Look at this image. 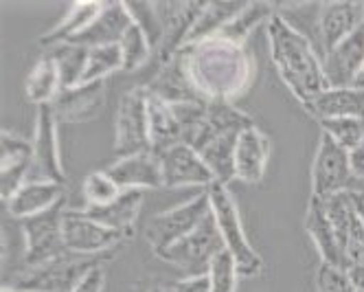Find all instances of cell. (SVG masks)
I'll return each mask as SVG.
<instances>
[{
    "label": "cell",
    "mask_w": 364,
    "mask_h": 292,
    "mask_svg": "<svg viewBox=\"0 0 364 292\" xmlns=\"http://www.w3.org/2000/svg\"><path fill=\"white\" fill-rule=\"evenodd\" d=\"M178 56L193 88L206 103H232L244 97L257 79V62L246 46L222 36L189 44Z\"/></svg>",
    "instance_id": "1"
},
{
    "label": "cell",
    "mask_w": 364,
    "mask_h": 292,
    "mask_svg": "<svg viewBox=\"0 0 364 292\" xmlns=\"http://www.w3.org/2000/svg\"><path fill=\"white\" fill-rule=\"evenodd\" d=\"M268 40L270 60L281 82L303 108H307L323 90L329 88L323 58L316 53L311 40L279 14L268 20Z\"/></svg>",
    "instance_id": "2"
},
{
    "label": "cell",
    "mask_w": 364,
    "mask_h": 292,
    "mask_svg": "<svg viewBox=\"0 0 364 292\" xmlns=\"http://www.w3.org/2000/svg\"><path fill=\"white\" fill-rule=\"evenodd\" d=\"M255 121L226 101H209L202 125L189 145L204 158L215 182L226 184L235 178V150L240 135Z\"/></svg>",
    "instance_id": "3"
},
{
    "label": "cell",
    "mask_w": 364,
    "mask_h": 292,
    "mask_svg": "<svg viewBox=\"0 0 364 292\" xmlns=\"http://www.w3.org/2000/svg\"><path fill=\"white\" fill-rule=\"evenodd\" d=\"M206 192H209V198H211V211L215 216L224 249L235 259L242 277H257L264 271V259L252 249L248 240L235 198H232L226 184H220V182L211 184Z\"/></svg>",
    "instance_id": "4"
},
{
    "label": "cell",
    "mask_w": 364,
    "mask_h": 292,
    "mask_svg": "<svg viewBox=\"0 0 364 292\" xmlns=\"http://www.w3.org/2000/svg\"><path fill=\"white\" fill-rule=\"evenodd\" d=\"M99 264L101 257H84L66 251L40 266L24 268L14 277L9 288L22 292H73Z\"/></svg>",
    "instance_id": "5"
},
{
    "label": "cell",
    "mask_w": 364,
    "mask_h": 292,
    "mask_svg": "<svg viewBox=\"0 0 364 292\" xmlns=\"http://www.w3.org/2000/svg\"><path fill=\"white\" fill-rule=\"evenodd\" d=\"M220 251H224V242H222L215 216L211 211V214L198 224V229H193L187 237H182L180 242H176L173 246H169L167 251H163L156 257L171 264L178 271L187 273V277H193V275H206L213 257Z\"/></svg>",
    "instance_id": "6"
},
{
    "label": "cell",
    "mask_w": 364,
    "mask_h": 292,
    "mask_svg": "<svg viewBox=\"0 0 364 292\" xmlns=\"http://www.w3.org/2000/svg\"><path fill=\"white\" fill-rule=\"evenodd\" d=\"M211 214V198L209 192H200L191 200L182 202L163 214H156L145 229V237L154 251V255H161L182 237H187L198 224Z\"/></svg>",
    "instance_id": "7"
},
{
    "label": "cell",
    "mask_w": 364,
    "mask_h": 292,
    "mask_svg": "<svg viewBox=\"0 0 364 292\" xmlns=\"http://www.w3.org/2000/svg\"><path fill=\"white\" fill-rule=\"evenodd\" d=\"M311 198H331L336 194L351 192L355 178L351 170V152L331 141L321 132L314 163H311Z\"/></svg>",
    "instance_id": "8"
},
{
    "label": "cell",
    "mask_w": 364,
    "mask_h": 292,
    "mask_svg": "<svg viewBox=\"0 0 364 292\" xmlns=\"http://www.w3.org/2000/svg\"><path fill=\"white\" fill-rule=\"evenodd\" d=\"M62 233H64L66 251L75 255H84V257H101L129 240L127 235L112 231L108 226L95 222L92 218H88L84 214V209L64 211Z\"/></svg>",
    "instance_id": "9"
},
{
    "label": "cell",
    "mask_w": 364,
    "mask_h": 292,
    "mask_svg": "<svg viewBox=\"0 0 364 292\" xmlns=\"http://www.w3.org/2000/svg\"><path fill=\"white\" fill-rule=\"evenodd\" d=\"M149 147V119H147V90L145 86L127 90L114 117V152L123 158Z\"/></svg>",
    "instance_id": "10"
},
{
    "label": "cell",
    "mask_w": 364,
    "mask_h": 292,
    "mask_svg": "<svg viewBox=\"0 0 364 292\" xmlns=\"http://www.w3.org/2000/svg\"><path fill=\"white\" fill-rule=\"evenodd\" d=\"M58 125H60V121L55 119L53 108H50V105H40L38 117H36V135L31 141L33 143V161H31L29 180L66 184V172H64L62 154H60Z\"/></svg>",
    "instance_id": "11"
},
{
    "label": "cell",
    "mask_w": 364,
    "mask_h": 292,
    "mask_svg": "<svg viewBox=\"0 0 364 292\" xmlns=\"http://www.w3.org/2000/svg\"><path fill=\"white\" fill-rule=\"evenodd\" d=\"M64 202L55 209L46 211L42 216L22 222L24 233V268L40 266L50 259L66 253L62 218H64Z\"/></svg>",
    "instance_id": "12"
},
{
    "label": "cell",
    "mask_w": 364,
    "mask_h": 292,
    "mask_svg": "<svg viewBox=\"0 0 364 292\" xmlns=\"http://www.w3.org/2000/svg\"><path fill=\"white\" fill-rule=\"evenodd\" d=\"M206 3H156L163 22V40L156 48V58H159V66L167 64L173 56L185 48L187 38L193 29L198 16L202 14Z\"/></svg>",
    "instance_id": "13"
},
{
    "label": "cell",
    "mask_w": 364,
    "mask_h": 292,
    "mask_svg": "<svg viewBox=\"0 0 364 292\" xmlns=\"http://www.w3.org/2000/svg\"><path fill=\"white\" fill-rule=\"evenodd\" d=\"M165 187H202L204 192L215 184V176L206 167L204 158L187 143H180L161 154Z\"/></svg>",
    "instance_id": "14"
},
{
    "label": "cell",
    "mask_w": 364,
    "mask_h": 292,
    "mask_svg": "<svg viewBox=\"0 0 364 292\" xmlns=\"http://www.w3.org/2000/svg\"><path fill=\"white\" fill-rule=\"evenodd\" d=\"M33 161V143L22 139L9 130L0 132V196L3 202L29 180Z\"/></svg>",
    "instance_id": "15"
},
{
    "label": "cell",
    "mask_w": 364,
    "mask_h": 292,
    "mask_svg": "<svg viewBox=\"0 0 364 292\" xmlns=\"http://www.w3.org/2000/svg\"><path fill=\"white\" fill-rule=\"evenodd\" d=\"M364 68V24L347 40L323 56V71L329 88L355 86Z\"/></svg>",
    "instance_id": "16"
},
{
    "label": "cell",
    "mask_w": 364,
    "mask_h": 292,
    "mask_svg": "<svg viewBox=\"0 0 364 292\" xmlns=\"http://www.w3.org/2000/svg\"><path fill=\"white\" fill-rule=\"evenodd\" d=\"M106 172L114 178L121 192H132V189L143 192V189L165 187L161 156L151 150L123 156L117 163H112Z\"/></svg>",
    "instance_id": "17"
},
{
    "label": "cell",
    "mask_w": 364,
    "mask_h": 292,
    "mask_svg": "<svg viewBox=\"0 0 364 292\" xmlns=\"http://www.w3.org/2000/svg\"><path fill=\"white\" fill-rule=\"evenodd\" d=\"M106 82L80 84L75 88H66L50 103L60 123H88L97 119L106 105Z\"/></svg>",
    "instance_id": "18"
},
{
    "label": "cell",
    "mask_w": 364,
    "mask_h": 292,
    "mask_svg": "<svg viewBox=\"0 0 364 292\" xmlns=\"http://www.w3.org/2000/svg\"><path fill=\"white\" fill-rule=\"evenodd\" d=\"M364 24V3H325L318 9L316 33L323 56L336 48Z\"/></svg>",
    "instance_id": "19"
},
{
    "label": "cell",
    "mask_w": 364,
    "mask_h": 292,
    "mask_svg": "<svg viewBox=\"0 0 364 292\" xmlns=\"http://www.w3.org/2000/svg\"><path fill=\"white\" fill-rule=\"evenodd\" d=\"M64 200H66V184L29 180V182H24L11 196V200H7L5 204L11 218L24 222L60 207Z\"/></svg>",
    "instance_id": "20"
},
{
    "label": "cell",
    "mask_w": 364,
    "mask_h": 292,
    "mask_svg": "<svg viewBox=\"0 0 364 292\" xmlns=\"http://www.w3.org/2000/svg\"><path fill=\"white\" fill-rule=\"evenodd\" d=\"M270 161V139L262 127H246L235 150V178L246 184H259L266 176Z\"/></svg>",
    "instance_id": "21"
},
{
    "label": "cell",
    "mask_w": 364,
    "mask_h": 292,
    "mask_svg": "<svg viewBox=\"0 0 364 292\" xmlns=\"http://www.w3.org/2000/svg\"><path fill=\"white\" fill-rule=\"evenodd\" d=\"M305 233L311 237V242H314L323 264H329V266H336V268H345V271L349 268L347 255L327 218L325 202L321 198H309L307 216H305Z\"/></svg>",
    "instance_id": "22"
},
{
    "label": "cell",
    "mask_w": 364,
    "mask_h": 292,
    "mask_svg": "<svg viewBox=\"0 0 364 292\" xmlns=\"http://www.w3.org/2000/svg\"><path fill=\"white\" fill-rule=\"evenodd\" d=\"M132 24H134V18L129 14L125 3H106L101 14L95 18V22L80 38L73 40V44H82L86 48L119 44Z\"/></svg>",
    "instance_id": "23"
},
{
    "label": "cell",
    "mask_w": 364,
    "mask_h": 292,
    "mask_svg": "<svg viewBox=\"0 0 364 292\" xmlns=\"http://www.w3.org/2000/svg\"><path fill=\"white\" fill-rule=\"evenodd\" d=\"M147 93L156 95L159 99L167 101V103H189V101H200L206 103L200 93L193 88L191 79L182 66L180 56H173L167 64L156 68V75L151 77V82L145 86Z\"/></svg>",
    "instance_id": "24"
},
{
    "label": "cell",
    "mask_w": 364,
    "mask_h": 292,
    "mask_svg": "<svg viewBox=\"0 0 364 292\" xmlns=\"http://www.w3.org/2000/svg\"><path fill=\"white\" fill-rule=\"evenodd\" d=\"M305 113L316 121L325 119H364V90L358 86L349 88H327L314 101H311Z\"/></svg>",
    "instance_id": "25"
},
{
    "label": "cell",
    "mask_w": 364,
    "mask_h": 292,
    "mask_svg": "<svg viewBox=\"0 0 364 292\" xmlns=\"http://www.w3.org/2000/svg\"><path fill=\"white\" fill-rule=\"evenodd\" d=\"M143 198H145L143 192H136V189L123 192L114 202H110L106 207H84V214L103 226L132 237L139 214H141V207H143Z\"/></svg>",
    "instance_id": "26"
},
{
    "label": "cell",
    "mask_w": 364,
    "mask_h": 292,
    "mask_svg": "<svg viewBox=\"0 0 364 292\" xmlns=\"http://www.w3.org/2000/svg\"><path fill=\"white\" fill-rule=\"evenodd\" d=\"M147 119H149V147H151V152H156L161 156L167 150L185 143V135H182V127L173 115V108L167 101L159 99L151 93H147Z\"/></svg>",
    "instance_id": "27"
},
{
    "label": "cell",
    "mask_w": 364,
    "mask_h": 292,
    "mask_svg": "<svg viewBox=\"0 0 364 292\" xmlns=\"http://www.w3.org/2000/svg\"><path fill=\"white\" fill-rule=\"evenodd\" d=\"M106 3H97V0H84V3H73L68 14L53 26L48 29L42 38L40 44H66L80 38L88 26L95 22V18L101 14Z\"/></svg>",
    "instance_id": "28"
},
{
    "label": "cell",
    "mask_w": 364,
    "mask_h": 292,
    "mask_svg": "<svg viewBox=\"0 0 364 292\" xmlns=\"http://www.w3.org/2000/svg\"><path fill=\"white\" fill-rule=\"evenodd\" d=\"M60 93H62V79H60L58 64L53 56H42L33 64L27 77V99L40 108V105L53 103Z\"/></svg>",
    "instance_id": "29"
},
{
    "label": "cell",
    "mask_w": 364,
    "mask_h": 292,
    "mask_svg": "<svg viewBox=\"0 0 364 292\" xmlns=\"http://www.w3.org/2000/svg\"><path fill=\"white\" fill-rule=\"evenodd\" d=\"M246 7V3H237V0H224V3H206L202 14L198 16L193 29L187 38V44H196L202 42L206 38H215L224 31V26L235 18L242 9Z\"/></svg>",
    "instance_id": "30"
},
{
    "label": "cell",
    "mask_w": 364,
    "mask_h": 292,
    "mask_svg": "<svg viewBox=\"0 0 364 292\" xmlns=\"http://www.w3.org/2000/svg\"><path fill=\"white\" fill-rule=\"evenodd\" d=\"M58 64L60 71V79H62V90L66 88H75L82 84L84 73H86V64H88V48L82 44H58L55 51L50 53Z\"/></svg>",
    "instance_id": "31"
},
{
    "label": "cell",
    "mask_w": 364,
    "mask_h": 292,
    "mask_svg": "<svg viewBox=\"0 0 364 292\" xmlns=\"http://www.w3.org/2000/svg\"><path fill=\"white\" fill-rule=\"evenodd\" d=\"M272 16H274V7L270 3H246V7L224 26V31L220 36L230 42L244 44L246 38L257 29V26L262 22H268Z\"/></svg>",
    "instance_id": "32"
},
{
    "label": "cell",
    "mask_w": 364,
    "mask_h": 292,
    "mask_svg": "<svg viewBox=\"0 0 364 292\" xmlns=\"http://www.w3.org/2000/svg\"><path fill=\"white\" fill-rule=\"evenodd\" d=\"M117 71H123V56H121L119 44L88 48V64H86L82 84L106 82V79Z\"/></svg>",
    "instance_id": "33"
},
{
    "label": "cell",
    "mask_w": 364,
    "mask_h": 292,
    "mask_svg": "<svg viewBox=\"0 0 364 292\" xmlns=\"http://www.w3.org/2000/svg\"><path fill=\"white\" fill-rule=\"evenodd\" d=\"M119 46H121V56H123V71H136L143 64H147L154 56V46H151L149 38L145 36V31L136 22L125 31Z\"/></svg>",
    "instance_id": "34"
},
{
    "label": "cell",
    "mask_w": 364,
    "mask_h": 292,
    "mask_svg": "<svg viewBox=\"0 0 364 292\" xmlns=\"http://www.w3.org/2000/svg\"><path fill=\"white\" fill-rule=\"evenodd\" d=\"M121 194V187L106 170L88 174L82 182V196L86 200V207H106L114 202Z\"/></svg>",
    "instance_id": "35"
},
{
    "label": "cell",
    "mask_w": 364,
    "mask_h": 292,
    "mask_svg": "<svg viewBox=\"0 0 364 292\" xmlns=\"http://www.w3.org/2000/svg\"><path fill=\"white\" fill-rule=\"evenodd\" d=\"M318 123L323 135H327L331 141H336L347 152H353L364 141V119L345 117V119H325Z\"/></svg>",
    "instance_id": "36"
},
{
    "label": "cell",
    "mask_w": 364,
    "mask_h": 292,
    "mask_svg": "<svg viewBox=\"0 0 364 292\" xmlns=\"http://www.w3.org/2000/svg\"><path fill=\"white\" fill-rule=\"evenodd\" d=\"M206 275H209L211 281V292H237V281L242 275L235 259H232V255L226 249L213 257Z\"/></svg>",
    "instance_id": "37"
},
{
    "label": "cell",
    "mask_w": 364,
    "mask_h": 292,
    "mask_svg": "<svg viewBox=\"0 0 364 292\" xmlns=\"http://www.w3.org/2000/svg\"><path fill=\"white\" fill-rule=\"evenodd\" d=\"M316 292H355L349 273L345 268H336L329 264H323L316 268Z\"/></svg>",
    "instance_id": "38"
},
{
    "label": "cell",
    "mask_w": 364,
    "mask_h": 292,
    "mask_svg": "<svg viewBox=\"0 0 364 292\" xmlns=\"http://www.w3.org/2000/svg\"><path fill=\"white\" fill-rule=\"evenodd\" d=\"M347 261L349 266H364V220L355 216L349 240H347Z\"/></svg>",
    "instance_id": "39"
},
{
    "label": "cell",
    "mask_w": 364,
    "mask_h": 292,
    "mask_svg": "<svg viewBox=\"0 0 364 292\" xmlns=\"http://www.w3.org/2000/svg\"><path fill=\"white\" fill-rule=\"evenodd\" d=\"M173 292H211V281L209 275H193L185 277L173 283Z\"/></svg>",
    "instance_id": "40"
},
{
    "label": "cell",
    "mask_w": 364,
    "mask_h": 292,
    "mask_svg": "<svg viewBox=\"0 0 364 292\" xmlns=\"http://www.w3.org/2000/svg\"><path fill=\"white\" fill-rule=\"evenodd\" d=\"M103 283H106V271H103V266L99 264V266H95L73 292H103Z\"/></svg>",
    "instance_id": "41"
},
{
    "label": "cell",
    "mask_w": 364,
    "mask_h": 292,
    "mask_svg": "<svg viewBox=\"0 0 364 292\" xmlns=\"http://www.w3.org/2000/svg\"><path fill=\"white\" fill-rule=\"evenodd\" d=\"M351 170L355 184H364V141L351 152Z\"/></svg>",
    "instance_id": "42"
},
{
    "label": "cell",
    "mask_w": 364,
    "mask_h": 292,
    "mask_svg": "<svg viewBox=\"0 0 364 292\" xmlns=\"http://www.w3.org/2000/svg\"><path fill=\"white\" fill-rule=\"evenodd\" d=\"M347 273H349V279H351L355 292H364V266H349Z\"/></svg>",
    "instance_id": "43"
},
{
    "label": "cell",
    "mask_w": 364,
    "mask_h": 292,
    "mask_svg": "<svg viewBox=\"0 0 364 292\" xmlns=\"http://www.w3.org/2000/svg\"><path fill=\"white\" fill-rule=\"evenodd\" d=\"M353 202H355V209H358V216L364 220V184H355V187L349 192Z\"/></svg>",
    "instance_id": "44"
},
{
    "label": "cell",
    "mask_w": 364,
    "mask_h": 292,
    "mask_svg": "<svg viewBox=\"0 0 364 292\" xmlns=\"http://www.w3.org/2000/svg\"><path fill=\"white\" fill-rule=\"evenodd\" d=\"M149 292H173L171 288H167V286H163V283H156V286H151L149 288Z\"/></svg>",
    "instance_id": "45"
},
{
    "label": "cell",
    "mask_w": 364,
    "mask_h": 292,
    "mask_svg": "<svg viewBox=\"0 0 364 292\" xmlns=\"http://www.w3.org/2000/svg\"><path fill=\"white\" fill-rule=\"evenodd\" d=\"M355 86L364 90V68H362V73H360V77H358V82H355Z\"/></svg>",
    "instance_id": "46"
},
{
    "label": "cell",
    "mask_w": 364,
    "mask_h": 292,
    "mask_svg": "<svg viewBox=\"0 0 364 292\" xmlns=\"http://www.w3.org/2000/svg\"><path fill=\"white\" fill-rule=\"evenodd\" d=\"M3 292H22V290H16V288H9V286H5V288H3Z\"/></svg>",
    "instance_id": "47"
}]
</instances>
